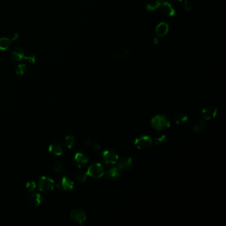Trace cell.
I'll list each match as a JSON object with an SVG mask.
<instances>
[{
    "label": "cell",
    "mask_w": 226,
    "mask_h": 226,
    "mask_svg": "<svg viewBox=\"0 0 226 226\" xmlns=\"http://www.w3.org/2000/svg\"><path fill=\"white\" fill-rule=\"evenodd\" d=\"M188 117L186 115L180 114L175 117L174 122L176 123V124L180 125V124H184V123H185V122H186L188 121Z\"/></svg>",
    "instance_id": "ac0fdd59"
},
{
    "label": "cell",
    "mask_w": 226,
    "mask_h": 226,
    "mask_svg": "<svg viewBox=\"0 0 226 226\" xmlns=\"http://www.w3.org/2000/svg\"><path fill=\"white\" fill-rule=\"evenodd\" d=\"M106 174L108 177L109 178H117L120 177V170L118 169L117 167H112L106 171Z\"/></svg>",
    "instance_id": "5bb4252c"
},
{
    "label": "cell",
    "mask_w": 226,
    "mask_h": 226,
    "mask_svg": "<svg viewBox=\"0 0 226 226\" xmlns=\"http://www.w3.org/2000/svg\"><path fill=\"white\" fill-rule=\"evenodd\" d=\"M163 10L164 13L167 15H169V16H171L174 13L173 9L172 8L170 5L168 4L167 2L163 3Z\"/></svg>",
    "instance_id": "e0dca14e"
},
{
    "label": "cell",
    "mask_w": 226,
    "mask_h": 226,
    "mask_svg": "<svg viewBox=\"0 0 226 226\" xmlns=\"http://www.w3.org/2000/svg\"><path fill=\"white\" fill-rule=\"evenodd\" d=\"M151 125L155 129L160 130L169 127L170 123L168 118L166 116L158 115L152 119Z\"/></svg>",
    "instance_id": "6da1fadb"
},
{
    "label": "cell",
    "mask_w": 226,
    "mask_h": 226,
    "mask_svg": "<svg viewBox=\"0 0 226 226\" xmlns=\"http://www.w3.org/2000/svg\"><path fill=\"white\" fill-rule=\"evenodd\" d=\"M102 157L106 164H113L118 160V155L116 152L111 150H106L103 152Z\"/></svg>",
    "instance_id": "8992f818"
},
{
    "label": "cell",
    "mask_w": 226,
    "mask_h": 226,
    "mask_svg": "<svg viewBox=\"0 0 226 226\" xmlns=\"http://www.w3.org/2000/svg\"><path fill=\"white\" fill-rule=\"evenodd\" d=\"M88 160L89 159L84 154H82V153L78 152L77 154H76L74 156V162L79 167H82L85 165L88 162Z\"/></svg>",
    "instance_id": "30bf717a"
},
{
    "label": "cell",
    "mask_w": 226,
    "mask_h": 226,
    "mask_svg": "<svg viewBox=\"0 0 226 226\" xmlns=\"http://www.w3.org/2000/svg\"><path fill=\"white\" fill-rule=\"evenodd\" d=\"M36 187V185L35 184H34V182H29L26 185V189L29 192H32V191H33L34 190V188H35Z\"/></svg>",
    "instance_id": "484cf974"
},
{
    "label": "cell",
    "mask_w": 226,
    "mask_h": 226,
    "mask_svg": "<svg viewBox=\"0 0 226 226\" xmlns=\"http://www.w3.org/2000/svg\"><path fill=\"white\" fill-rule=\"evenodd\" d=\"M93 148L95 150H98V149H99V145L98 143H95L93 145Z\"/></svg>",
    "instance_id": "4316f807"
},
{
    "label": "cell",
    "mask_w": 226,
    "mask_h": 226,
    "mask_svg": "<svg viewBox=\"0 0 226 226\" xmlns=\"http://www.w3.org/2000/svg\"><path fill=\"white\" fill-rule=\"evenodd\" d=\"M25 70H26V66H25V65H20V66H18V67L17 68V74H19V75H21L24 73V72H25Z\"/></svg>",
    "instance_id": "d4e9b609"
},
{
    "label": "cell",
    "mask_w": 226,
    "mask_h": 226,
    "mask_svg": "<svg viewBox=\"0 0 226 226\" xmlns=\"http://www.w3.org/2000/svg\"><path fill=\"white\" fill-rule=\"evenodd\" d=\"M217 109L214 107H207L202 111V116L204 120H209L216 116Z\"/></svg>",
    "instance_id": "52a82bcc"
},
{
    "label": "cell",
    "mask_w": 226,
    "mask_h": 226,
    "mask_svg": "<svg viewBox=\"0 0 226 226\" xmlns=\"http://www.w3.org/2000/svg\"><path fill=\"white\" fill-rule=\"evenodd\" d=\"M133 166V160L130 157L122 159L117 164V168L120 170H127Z\"/></svg>",
    "instance_id": "ba28073f"
},
{
    "label": "cell",
    "mask_w": 226,
    "mask_h": 226,
    "mask_svg": "<svg viewBox=\"0 0 226 226\" xmlns=\"http://www.w3.org/2000/svg\"><path fill=\"white\" fill-rule=\"evenodd\" d=\"M90 143H91V139L90 137H87L86 140H85V144L87 145H88L90 144Z\"/></svg>",
    "instance_id": "83f0119b"
},
{
    "label": "cell",
    "mask_w": 226,
    "mask_h": 226,
    "mask_svg": "<svg viewBox=\"0 0 226 226\" xmlns=\"http://www.w3.org/2000/svg\"><path fill=\"white\" fill-rule=\"evenodd\" d=\"M162 3H163V0H152L147 5V7L149 9H154L156 7L161 5Z\"/></svg>",
    "instance_id": "44dd1931"
},
{
    "label": "cell",
    "mask_w": 226,
    "mask_h": 226,
    "mask_svg": "<svg viewBox=\"0 0 226 226\" xmlns=\"http://www.w3.org/2000/svg\"><path fill=\"white\" fill-rule=\"evenodd\" d=\"M29 201L34 206H39L41 202V197L39 194H33L29 197Z\"/></svg>",
    "instance_id": "9a60e30c"
},
{
    "label": "cell",
    "mask_w": 226,
    "mask_h": 226,
    "mask_svg": "<svg viewBox=\"0 0 226 226\" xmlns=\"http://www.w3.org/2000/svg\"><path fill=\"white\" fill-rule=\"evenodd\" d=\"M24 53L20 48H16L12 52V58L15 60H20L23 58Z\"/></svg>",
    "instance_id": "2e32d148"
},
{
    "label": "cell",
    "mask_w": 226,
    "mask_h": 226,
    "mask_svg": "<svg viewBox=\"0 0 226 226\" xmlns=\"http://www.w3.org/2000/svg\"><path fill=\"white\" fill-rule=\"evenodd\" d=\"M17 38V34L15 37L13 39H8V38H1L0 39V50L2 51H5L7 48L9 47L11 43H12V41L15 40Z\"/></svg>",
    "instance_id": "7c38bea8"
},
{
    "label": "cell",
    "mask_w": 226,
    "mask_h": 226,
    "mask_svg": "<svg viewBox=\"0 0 226 226\" xmlns=\"http://www.w3.org/2000/svg\"><path fill=\"white\" fill-rule=\"evenodd\" d=\"M53 168H54L55 172H60L63 170V166L62 163H60L59 162H56L54 164V165H53Z\"/></svg>",
    "instance_id": "cb8c5ba5"
},
{
    "label": "cell",
    "mask_w": 226,
    "mask_h": 226,
    "mask_svg": "<svg viewBox=\"0 0 226 226\" xmlns=\"http://www.w3.org/2000/svg\"><path fill=\"white\" fill-rule=\"evenodd\" d=\"M70 217L72 220L80 225H83L86 220V214L83 210L76 208L72 210L70 212Z\"/></svg>",
    "instance_id": "277c9868"
},
{
    "label": "cell",
    "mask_w": 226,
    "mask_h": 226,
    "mask_svg": "<svg viewBox=\"0 0 226 226\" xmlns=\"http://www.w3.org/2000/svg\"><path fill=\"white\" fill-rule=\"evenodd\" d=\"M48 151L52 155L59 156L63 153V148L59 144L54 143L50 145Z\"/></svg>",
    "instance_id": "8fae6325"
},
{
    "label": "cell",
    "mask_w": 226,
    "mask_h": 226,
    "mask_svg": "<svg viewBox=\"0 0 226 226\" xmlns=\"http://www.w3.org/2000/svg\"><path fill=\"white\" fill-rule=\"evenodd\" d=\"M60 190L63 189L64 191H70L73 188V182L67 177H64L59 184Z\"/></svg>",
    "instance_id": "9c48e42d"
},
{
    "label": "cell",
    "mask_w": 226,
    "mask_h": 226,
    "mask_svg": "<svg viewBox=\"0 0 226 226\" xmlns=\"http://www.w3.org/2000/svg\"><path fill=\"white\" fill-rule=\"evenodd\" d=\"M54 188V181L48 177H42L39 181V188L43 192H48Z\"/></svg>",
    "instance_id": "3957f363"
},
{
    "label": "cell",
    "mask_w": 226,
    "mask_h": 226,
    "mask_svg": "<svg viewBox=\"0 0 226 226\" xmlns=\"http://www.w3.org/2000/svg\"><path fill=\"white\" fill-rule=\"evenodd\" d=\"M168 29V25L164 23H160L157 26V27L156 29V33L157 34V35L159 37L164 36V34H166Z\"/></svg>",
    "instance_id": "4fadbf2b"
},
{
    "label": "cell",
    "mask_w": 226,
    "mask_h": 226,
    "mask_svg": "<svg viewBox=\"0 0 226 226\" xmlns=\"http://www.w3.org/2000/svg\"><path fill=\"white\" fill-rule=\"evenodd\" d=\"M87 177H88L87 172H80L76 174V180H77L78 182L80 183L84 182V181H85L87 178Z\"/></svg>",
    "instance_id": "ffe728a7"
},
{
    "label": "cell",
    "mask_w": 226,
    "mask_h": 226,
    "mask_svg": "<svg viewBox=\"0 0 226 226\" xmlns=\"http://www.w3.org/2000/svg\"><path fill=\"white\" fill-rule=\"evenodd\" d=\"M206 128V124L204 121H200L198 122V123L195 125L194 127V131L195 132H201L204 131Z\"/></svg>",
    "instance_id": "d6986e66"
},
{
    "label": "cell",
    "mask_w": 226,
    "mask_h": 226,
    "mask_svg": "<svg viewBox=\"0 0 226 226\" xmlns=\"http://www.w3.org/2000/svg\"><path fill=\"white\" fill-rule=\"evenodd\" d=\"M135 145L139 149H147L152 145V139L149 136H141L135 139Z\"/></svg>",
    "instance_id": "5b68a950"
},
{
    "label": "cell",
    "mask_w": 226,
    "mask_h": 226,
    "mask_svg": "<svg viewBox=\"0 0 226 226\" xmlns=\"http://www.w3.org/2000/svg\"><path fill=\"white\" fill-rule=\"evenodd\" d=\"M88 175L94 178H101L104 174V170L102 166L99 163H94L90 165L87 171Z\"/></svg>",
    "instance_id": "7a4b0ae2"
},
{
    "label": "cell",
    "mask_w": 226,
    "mask_h": 226,
    "mask_svg": "<svg viewBox=\"0 0 226 226\" xmlns=\"http://www.w3.org/2000/svg\"><path fill=\"white\" fill-rule=\"evenodd\" d=\"M167 138L165 135H160L155 138V143L159 145H164V143H165L167 142Z\"/></svg>",
    "instance_id": "603a6c76"
},
{
    "label": "cell",
    "mask_w": 226,
    "mask_h": 226,
    "mask_svg": "<svg viewBox=\"0 0 226 226\" xmlns=\"http://www.w3.org/2000/svg\"><path fill=\"white\" fill-rule=\"evenodd\" d=\"M64 143L65 145H66V146L68 148L70 149V148H72V147L73 146V145H74V138L73 137H72V136H67V137H65Z\"/></svg>",
    "instance_id": "7402d4cb"
}]
</instances>
